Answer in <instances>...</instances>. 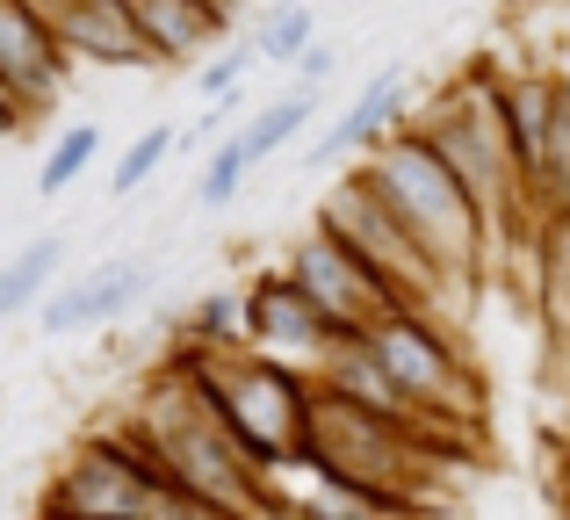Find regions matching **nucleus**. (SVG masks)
I'll return each mask as SVG.
<instances>
[{
  "label": "nucleus",
  "mask_w": 570,
  "mask_h": 520,
  "mask_svg": "<svg viewBox=\"0 0 570 520\" xmlns=\"http://www.w3.org/2000/svg\"><path fill=\"white\" fill-rule=\"evenodd\" d=\"M116 426L138 441L145 463H153L174 492H188L195 507H217V513H232V520H261L267 507H275L267 470L232 441V426L209 412V398L195 391L181 369L159 362V376L145 383L138 405H130Z\"/></svg>",
  "instance_id": "nucleus-1"
},
{
  "label": "nucleus",
  "mask_w": 570,
  "mask_h": 520,
  "mask_svg": "<svg viewBox=\"0 0 570 520\" xmlns=\"http://www.w3.org/2000/svg\"><path fill=\"white\" fill-rule=\"evenodd\" d=\"M404 124L433 145V159H441V167L462 181V196L484 210L491 254H499L505 239H520V232L542 225L534 188H528V174H520V153H513L505 116H499V66L455 72V80H448L441 95H426L419 116H404Z\"/></svg>",
  "instance_id": "nucleus-2"
},
{
  "label": "nucleus",
  "mask_w": 570,
  "mask_h": 520,
  "mask_svg": "<svg viewBox=\"0 0 570 520\" xmlns=\"http://www.w3.org/2000/svg\"><path fill=\"white\" fill-rule=\"evenodd\" d=\"M362 174L376 181V196L390 203V217L412 232L419 254L441 267L455 290H470V282L491 267V225H484V210L462 196V181L433 159V145L419 138L412 124H397L390 138L368 145Z\"/></svg>",
  "instance_id": "nucleus-3"
},
{
  "label": "nucleus",
  "mask_w": 570,
  "mask_h": 520,
  "mask_svg": "<svg viewBox=\"0 0 570 520\" xmlns=\"http://www.w3.org/2000/svg\"><path fill=\"white\" fill-rule=\"evenodd\" d=\"M167 369H181L195 391L209 398L232 441L253 455L261 470H282L304 455V426H311V376L267 362L253 347H181L174 340Z\"/></svg>",
  "instance_id": "nucleus-4"
},
{
  "label": "nucleus",
  "mask_w": 570,
  "mask_h": 520,
  "mask_svg": "<svg viewBox=\"0 0 570 520\" xmlns=\"http://www.w3.org/2000/svg\"><path fill=\"white\" fill-rule=\"evenodd\" d=\"M362 347L383 362V376L397 383V398L412 405V420L433 441H462L484 412V383L470 369V347L455 340V325L433 311H383L362 333Z\"/></svg>",
  "instance_id": "nucleus-5"
},
{
  "label": "nucleus",
  "mask_w": 570,
  "mask_h": 520,
  "mask_svg": "<svg viewBox=\"0 0 570 520\" xmlns=\"http://www.w3.org/2000/svg\"><path fill=\"white\" fill-rule=\"evenodd\" d=\"M441 441H426L419 426L404 420H383V412H362L347 398L318 391L311 383V426H304V463L333 470L347 484H368L383 499H404L419 507V484H426V463Z\"/></svg>",
  "instance_id": "nucleus-6"
},
{
  "label": "nucleus",
  "mask_w": 570,
  "mask_h": 520,
  "mask_svg": "<svg viewBox=\"0 0 570 520\" xmlns=\"http://www.w3.org/2000/svg\"><path fill=\"white\" fill-rule=\"evenodd\" d=\"M311 225L333 232V239L347 246V254L362 261L404 311H433V318H448V296H455V282H448L441 267L419 254V239L397 225V217H390V203L376 196V181H368L362 167L340 174V181L325 188V196H318V217H311Z\"/></svg>",
  "instance_id": "nucleus-7"
},
{
  "label": "nucleus",
  "mask_w": 570,
  "mask_h": 520,
  "mask_svg": "<svg viewBox=\"0 0 570 520\" xmlns=\"http://www.w3.org/2000/svg\"><path fill=\"white\" fill-rule=\"evenodd\" d=\"M159 470L145 463V449L124 426H101L58 463L51 492H43V520H145L159 492Z\"/></svg>",
  "instance_id": "nucleus-8"
},
{
  "label": "nucleus",
  "mask_w": 570,
  "mask_h": 520,
  "mask_svg": "<svg viewBox=\"0 0 570 520\" xmlns=\"http://www.w3.org/2000/svg\"><path fill=\"white\" fill-rule=\"evenodd\" d=\"M275 267H282V275H289L296 290H304L311 304H318V311H325V318H333L347 340H362L368 325L383 318V311H404L397 296H390L383 282L368 275V267L354 261L347 246L333 239V232H318V225H311V232H296V239L282 246V261H275Z\"/></svg>",
  "instance_id": "nucleus-9"
},
{
  "label": "nucleus",
  "mask_w": 570,
  "mask_h": 520,
  "mask_svg": "<svg viewBox=\"0 0 570 520\" xmlns=\"http://www.w3.org/2000/svg\"><path fill=\"white\" fill-rule=\"evenodd\" d=\"M340 340H347V333H340V325L325 318V311L311 304L282 267H261V275L246 282V347L253 354L296 369V376H318L325 354H333Z\"/></svg>",
  "instance_id": "nucleus-10"
},
{
  "label": "nucleus",
  "mask_w": 570,
  "mask_h": 520,
  "mask_svg": "<svg viewBox=\"0 0 570 520\" xmlns=\"http://www.w3.org/2000/svg\"><path fill=\"white\" fill-rule=\"evenodd\" d=\"M153 254H109L95 267H80V275L51 282V296L37 304V333L43 340H72V333H95V325H116L124 311L145 304V290H153Z\"/></svg>",
  "instance_id": "nucleus-11"
},
{
  "label": "nucleus",
  "mask_w": 570,
  "mask_h": 520,
  "mask_svg": "<svg viewBox=\"0 0 570 520\" xmlns=\"http://www.w3.org/2000/svg\"><path fill=\"white\" fill-rule=\"evenodd\" d=\"M66 80H72V58L58 43V29L22 0H0V87L14 95V109L22 116L58 109Z\"/></svg>",
  "instance_id": "nucleus-12"
},
{
  "label": "nucleus",
  "mask_w": 570,
  "mask_h": 520,
  "mask_svg": "<svg viewBox=\"0 0 570 520\" xmlns=\"http://www.w3.org/2000/svg\"><path fill=\"white\" fill-rule=\"evenodd\" d=\"M58 43H66L72 66H109V72H124V66H159L130 0H72V8L58 14Z\"/></svg>",
  "instance_id": "nucleus-13"
},
{
  "label": "nucleus",
  "mask_w": 570,
  "mask_h": 520,
  "mask_svg": "<svg viewBox=\"0 0 570 520\" xmlns=\"http://www.w3.org/2000/svg\"><path fill=\"white\" fill-rule=\"evenodd\" d=\"M404 101H412V72H404V66H383L376 80H368L362 95H354L347 109H340V124L325 130L318 145H311V159H304V167H311V174L347 167L354 153H368L376 138H390V130L404 124Z\"/></svg>",
  "instance_id": "nucleus-14"
},
{
  "label": "nucleus",
  "mask_w": 570,
  "mask_h": 520,
  "mask_svg": "<svg viewBox=\"0 0 570 520\" xmlns=\"http://www.w3.org/2000/svg\"><path fill=\"white\" fill-rule=\"evenodd\" d=\"M159 66H195L232 29V0H130Z\"/></svg>",
  "instance_id": "nucleus-15"
},
{
  "label": "nucleus",
  "mask_w": 570,
  "mask_h": 520,
  "mask_svg": "<svg viewBox=\"0 0 570 520\" xmlns=\"http://www.w3.org/2000/svg\"><path fill=\"white\" fill-rule=\"evenodd\" d=\"M557 87L563 72H542V66H513L499 72V116H505V138H513L520 153V174H542V145H549V116H557Z\"/></svg>",
  "instance_id": "nucleus-16"
},
{
  "label": "nucleus",
  "mask_w": 570,
  "mask_h": 520,
  "mask_svg": "<svg viewBox=\"0 0 570 520\" xmlns=\"http://www.w3.org/2000/svg\"><path fill=\"white\" fill-rule=\"evenodd\" d=\"M318 87H289V95H275V101H261V109L253 116H238L232 130H224V138L238 145V159H246V174H261L267 159H282L289 153L296 138H304L311 130V116H318Z\"/></svg>",
  "instance_id": "nucleus-17"
},
{
  "label": "nucleus",
  "mask_w": 570,
  "mask_h": 520,
  "mask_svg": "<svg viewBox=\"0 0 570 520\" xmlns=\"http://www.w3.org/2000/svg\"><path fill=\"white\" fill-rule=\"evenodd\" d=\"M58 267H66V232H37L29 246H14V254L0 261V325L37 311L43 296H51Z\"/></svg>",
  "instance_id": "nucleus-18"
},
{
  "label": "nucleus",
  "mask_w": 570,
  "mask_h": 520,
  "mask_svg": "<svg viewBox=\"0 0 570 520\" xmlns=\"http://www.w3.org/2000/svg\"><path fill=\"white\" fill-rule=\"evenodd\" d=\"M181 347H246V290H203L174 318Z\"/></svg>",
  "instance_id": "nucleus-19"
},
{
  "label": "nucleus",
  "mask_w": 570,
  "mask_h": 520,
  "mask_svg": "<svg viewBox=\"0 0 570 520\" xmlns=\"http://www.w3.org/2000/svg\"><path fill=\"white\" fill-rule=\"evenodd\" d=\"M534 210H542V217H570V72L557 87V116H549L542 174H534Z\"/></svg>",
  "instance_id": "nucleus-20"
},
{
  "label": "nucleus",
  "mask_w": 570,
  "mask_h": 520,
  "mask_svg": "<svg viewBox=\"0 0 570 520\" xmlns=\"http://www.w3.org/2000/svg\"><path fill=\"white\" fill-rule=\"evenodd\" d=\"M253 43H261V66H282V72H289L296 58L318 43V8H311V0H282V8L253 29Z\"/></svg>",
  "instance_id": "nucleus-21"
},
{
  "label": "nucleus",
  "mask_w": 570,
  "mask_h": 520,
  "mask_svg": "<svg viewBox=\"0 0 570 520\" xmlns=\"http://www.w3.org/2000/svg\"><path fill=\"white\" fill-rule=\"evenodd\" d=\"M95 159H101V124H66V130H58V145L43 153V167H37V196L43 203L66 196V188L95 167Z\"/></svg>",
  "instance_id": "nucleus-22"
},
{
  "label": "nucleus",
  "mask_w": 570,
  "mask_h": 520,
  "mask_svg": "<svg viewBox=\"0 0 570 520\" xmlns=\"http://www.w3.org/2000/svg\"><path fill=\"white\" fill-rule=\"evenodd\" d=\"M181 153V130L174 124H153V130H138V138L124 145V159H116V174H109V196L124 203V196H138L145 181H153L159 167H167V159Z\"/></svg>",
  "instance_id": "nucleus-23"
},
{
  "label": "nucleus",
  "mask_w": 570,
  "mask_h": 520,
  "mask_svg": "<svg viewBox=\"0 0 570 520\" xmlns=\"http://www.w3.org/2000/svg\"><path fill=\"white\" fill-rule=\"evenodd\" d=\"M253 66H261V43L246 37V43H232V51H217L209 66H195V95H203V101H217V95H238Z\"/></svg>",
  "instance_id": "nucleus-24"
},
{
  "label": "nucleus",
  "mask_w": 570,
  "mask_h": 520,
  "mask_svg": "<svg viewBox=\"0 0 570 520\" xmlns=\"http://www.w3.org/2000/svg\"><path fill=\"white\" fill-rule=\"evenodd\" d=\"M333 72H340V43L318 37V43H311V51L289 66V87H318V95H325V80H333Z\"/></svg>",
  "instance_id": "nucleus-25"
},
{
  "label": "nucleus",
  "mask_w": 570,
  "mask_h": 520,
  "mask_svg": "<svg viewBox=\"0 0 570 520\" xmlns=\"http://www.w3.org/2000/svg\"><path fill=\"white\" fill-rule=\"evenodd\" d=\"M22 124H29V116L14 109V95H8V87H0V138H14V130H22Z\"/></svg>",
  "instance_id": "nucleus-26"
},
{
  "label": "nucleus",
  "mask_w": 570,
  "mask_h": 520,
  "mask_svg": "<svg viewBox=\"0 0 570 520\" xmlns=\"http://www.w3.org/2000/svg\"><path fill=\"white\" fill-rule=\"evenodd\" d=\"M22 8H37V14H43V22H51V29H58V14H66V8H72V0H22Z\"/></svg>",
  "instance_id": "nucleus-27"
}]
</instances>
